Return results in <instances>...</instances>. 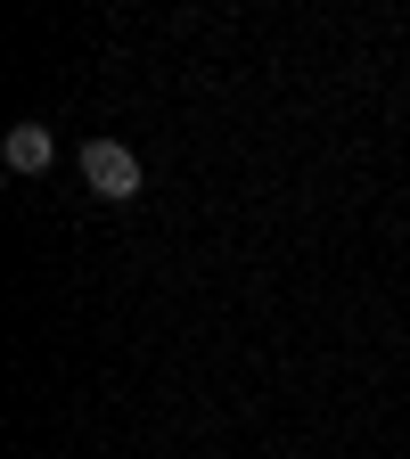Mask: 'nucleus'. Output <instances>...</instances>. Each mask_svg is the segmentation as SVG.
<instances>
[{"label": "nucleus", "mask_w": 410, "mask_h": 459, "mask_svg": "<svg viewBox=\"0 0 410 459\" xmlns=\"http://www.w3.org/2000/svg\"><path fill=\"white\" fill-rule=\"evenodd\" d=\"M0 156H9V172H49L57 140H49V124H9V140H0Z\"/></svg>", "instance_id": "obj_2"}, {"label": "nucleus", "mask_w": 410, "mask_h": 459, "mask_svg": "<svg viewBox=\"0 0 410 459\" xmlns=\"http://www.w3.org/2000/svg\"><path fill=\"white\" fill-rule=\"evenodd\" d=\"M83 181H91V197H107V205H132V197H140V156H132L124 140H83Z\"/></svg>", "instance_id": "obj_1"}]
</instances>
